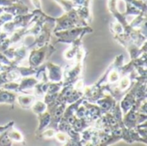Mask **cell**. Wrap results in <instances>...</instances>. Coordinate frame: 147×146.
Segmentation results:
<instances>
[{
	"label": "cell",
	"mask_w": 147,
	"mask_h": 146,
	"mask_svg": "<svg viewBox=\"0 0 147 146\" xmlns=\"http://www.w3.org/2000/svg\"><path fill=\"white\" fill-rule=\"evenodd\" d=\"M109 9L115 17V21H117L123 27L124 33L130 36L135 45L140 46L146 41V37L141 33V31L132 28L127 21V16L119 11L117 8V0H109Z\"/></svg>",
	"instance_id": "1"
},
{
	"label": "cell",
	"mask_w": 147,
	"mask_h": 146,
	"mask_svg": "<svg viewBox=\"0 0 147 146\" xmlns=\"http://www.w3.org/2000/svg\"><path fill=\"white\" fill-rule=\"evenodd\" d=\"M85 57V50L81 46L75 58V64L71 67H66L63 71V86L73 84L79 77L83 70V62Z\"/></svg>",
	"instance_id": "2"
},
{
	"label": "cell",
	"mask_w": 147,
	"mask_h": 146,
	"mask_svg": "<svg viewBox=\"0 0 147 146\" xmlns=\"http://www.w3.org/2000/svg\"><path fill=\"white\" fill-rule=\"evenodd\" d=\"M55 50L56 49L53 47V46L49 43L37 48L31 49V52L28 55L29 66L38 68L40 65H44V63L49 59Z\"/></svg>",
	"instance_id": "3"
},
{
	"label": "cell",
	"mask_w": 147,
	"mask_h": 146,
	"mask_svg": "<svg viewBox=\"0 0 147 146\" xmlns=\"http://www.w3.org/2000/svg\"><path fill=\"white\" fill-rule=\"evenodd\" d=\"M91 32H93V29L89 26H85V27H75L67 30L55 32L54 34L58 37L57 42L71 44L79 36L82 35L84 36L85 34L91 33Z\"/></svg>",
	"instance_id": "4"
},
{
	"label": "cell",
	"mask_w": 147,
	"mask_h": 146,
	"mask_svg": "<svg viewBox=\"0 0 147 146\" xmlns=\"http://www.w3.org/2000/svg\"><path fill=\"white\" fill-rule=\"evenodd\" d=\"M146 114L130 109L122 116V122L127 129H134L139 124L146 121Z\"/></svg>",
	"instance_id": "5"
},
{
	"label": "cell",
	"mask_w": 147,
	"mask_h": 146,
	"mask_svg": "<svg viewBox=\"0 0 147 146\" xmlns=\"http://www.w3.org/2000/svg\"><path fill=\"white\" fill-rule=\"evenodd\" d=\"M82 104L85 108V118L92 124L103 114L97 104L96 105L92 102H89L85 99L83 100Z\"/></svg>",
	"instance_id": "6"
},
{
	"label": "cell",
	"mask_w": 147,
	"mask_h": 146,
	"mask_svg": "<svg viewBox=\"0 0 147 146\" xmlns=\"http://www.w3.org/2000/svg\"><path fill=\"white\" fill-rule=\"evenodd\" d=\"M47 68V78L52 83H57L63 81V69L60 65H55L53 63H51L49 61H47L45 64Z\"/></svg>",
	"instance_id": "7"
},
{
	"label": "cell",
	"mask_w": 147,
	"mask_h": 146,
	"mask_svg": "<svg viewBox=\"0 0 147 146\" xmlns=\"http://www.w3.org/2000/svg\"><path fill=\"white\" fill-rule=\"evenodd\" d=\"M39 80L35 77H23L20 83H18V88L16 92H21L23 94H33V90Z\"/></svg>",
	"instance_id": "8"
},
{
	"label": "cell",
	"mask_w": 147,
	"mask_h": 146,
	"mask_svg": "<svg viewBox=\"0 0 147 146\" xmlns=\"http://www.w3.org/2000/svg\"><path fill=\"white\" fill-rule=\"evenodd\" d=\"M77 27L75 23L72 22V20L68 16V15L65 12L61 16L55 18V24L53 29V32H59L62 30H67L72 28Z\"/></svg>",
	"instance_id": "9"
},
{
	"label": "cell",
	"mask_w": 147,
	"mask_h": 146,
	"mask_svg": "<svg viewBox=\"0 0 147 146\" xmlns=\"http://www.w3.org/2000/svg\"><path fill=\"white\" fill-rule=\"evenodd\" d=\"M3 12L9 13L10 15H12L13 16L20 15H25V14H28L30 12L29 8L20 0L18 2L12 3L9 6L3 7Z\"/></svg>",
	"instance_id": "10"
},
{
	"label": "cell",
	"mask_w": 147,
	"mask_h": 146,
	"mask_svg": "<svg viewBox=\"0 0 147 146\" xmlns=\"http://www.w3.org/2000/svg\"><path fill=\"white\" fill-rule=\"evenodd\" d=\"M116 103H117V102L110 94H107V95L105 94L104 96H102L96 102V104L101 108L102 114L110 112L115 108Z\"/></svg>",
	"instance_id": "11"
},
{
	"label": "cell",
	"mask_w": 147,
	"mask_h": 146,
	"mask_svg": "<svg viewBox=\"0 0 147 146\" xmlns=\"http://www.w3.org/2000/svg\"><path fill=\"white\" fill-rule=\"evenodd\" d=\"M83 35L79 36L78 39H76L73 42H71V46H70L65 52H64V58L67 60H71L75 58L78 49L82 46V39Z\"/></svg>",
	"instance_id": "12"
},
{
	"label": "cell",
	"mask_w": 147,
	"mask_h": 146,
	"mask_svg": "<svg viewBox=\"0 0 147 146\" xmlns=\"http://www.w3.org/2000/svg\"><path fill=\"white\" fill-rule=\"evenodd\" d=\"M17 94L16 92H13L3 88H0V103L9 104L13 107L14 103L16 101Z\"/></svg>",
	"instance_id": "13"
},
{
	"label": "cell",
	"mask_w": 147,
	"mask_h": 146,
	"mask_svg": "<svg viewBox=\"0 0 147 146\" xmlns=\"http://www.w3.org/2000/svg\"><path fill=\"white\" fill-rule=\"evenodd\" d=\"M16 100L18 104L25 109H29L32 105L36 101V97L34 95L30 94H24L23 96H16Z\"/></svg>",
	"instance_id": "14"
},
{
	"label": "cell",
	"mask_w": 147,
	"mask_h": 146,
	"mask_svg": "<svg viewBox=\"0 0 147 146\" xmlns=\"http://www.w3.org/2000/svg\"><path fill=\"white\" fill-rule=\"evenodd\" d=\"M37 118L39 120V126H38L36 134L41 133L43 130H45L49 126V123H50V120H51V115H50V113L47 110L44 113H42L40 114H38Z\"/></svg>",
	"instance_id": "15"
},
{
	"label": "cell",
	"mask_w": 147,
	"mask_h": 146,
	"mask_svg": "<svg viewBox=\"0 0 147 146\" xmlns=\"http://www.w3.org/2000/svg\"><path fill=\"white\" fill-rule=\"evenodd\" d=\"M91 125L92 123H90L86 118H76V120L71 126V128L75 132H78L80 133L81 132H83L84 129L90 126Z\"/></svg>",
	"instance_id": "16"
},
{
	"label": "cell",
	"mask_w": 147,
	"mask_h": 146,
	"mask_svg": "<svg viewBox=\"0 0 147 146\" xmlns=\"http://www.w3.org/2000/svg\"><path fill=\"white\" fill-rule=\"evenodd\" d=\"M7 132H8V136L12 142H17V143L24 142V138H23V135L22 134V133L16 129H14L13 126L9 127L7 130Z\"/></svg>",
	"instance_id": "17"
},
{
	"label": "cell",
	"mask_w": 147,
	"mask_h": 146,
	"mask_svg": "<svg viewBox=\"0 0 147 146\" xmlns=\"http://www.w3.org/2000/svg\"><path fill=\"white\" fill-rule=\"evenodd\" d=\"M30 108H31V110L33 111L34 114L38 115V114H40L44 113L45 111H47V104L43 101H41V100L40 101H37L36 100Z\"/></svg>",
	"instance_id": "18"
},
{
	"label": "cell",
	"mask_w": 147,
	"mask_h": 146,
	"mask_svg": "<svg viewBox=\"0 0 147 146\" xmlns=\"http://www.w3.org/2000/svg\"><path fill=\"white\" fill-rule=\"evenodd\" d=\"M57 139L58 142H59L60 144H63V145H70V142H71V139H70V137L68 136L67 133H64V132H61V131H58L54 136Z\"/></svg>",
	"instance_id": "19"
},
{
	"label": "cell",
	"mask_w": 147,
	"mask_h": 146,
	"mask_svg": "<svg viewBox=\"0 0 147 146\" xmlns=\"http://www.w3.org/2000/svg\"><path fill=\"white\" fill-rule=\"evenodd\" d=\"M126 7H127L126 11H125V13H123L126 16L131 15H140V14H141V13H145V12H143L142 10H140V9H138L137 7L132 5V4H130V3H126Z\"/></svg>",
	"instance_id": "20"
},
{
	"label": "cell",
	"mask_w": 147,
	"mask_h": 146,
	"mask_svg": "<svg viewBox=\"0 0 147 146\" xmlns=\"http://www.w3.org/2000/svg\"><path fill=\"white\" fill-rule=\"evenodd\" d=\"M126 3H128L135 7H137L138 9H140V10H142L143 12L146 13L147 11V6H146V1L144 0H124Z\"/></svg>",
	"instance_id": "21"
},
{
	"label": "cell",
	"mask_w": 147,
	"mask_h": 146,
	"mask_svg": "<svg viewBox=\"0 0 147 146\" xmlns=\"http://www.w3.org/2000/svg\"><path fill=\"white\" fill-rule=\"evenodd\" d=\"M57 132L58 131L55 130V129H53V128L47 127L46 130H43L41 133H38V135H40L41 139H50V138L54 137Z\"/></svg>",
	"instance_id": "22"
},
{
	"label": "cell",
	"mask_w": 147,
	"mask_h": 146,
	"mask_svg": "<svg viewBox=\"0 0 147 146\" xmlns=\"http://www.w3.org/2000/svg\"><path fill=\"white\" fill-rule=\"evenodd\" d=\"M7 130L0 133V145H13V142L10 140V139L8 136Z\"/></svg>",
	"instance_id": "23"
},
{
	"label": "cell",
	"mask_w": 147,
	"mask_h": 146,
	"mask_svg": "<svg viewBox=\"0 0 147 146\" xmlns=\"http://www.w3.org/2000/svg\"><path fill=\"white\" fill-rule=\"evenodd\" d=\"M110 27H111L112 32H114V34H120L124 33L123 27H122L117 21L112 22V23L110 24Z\"/></svg>",
	"instance_id": "24"
},
{
	"label": "cell",
	"mask_w": 147,
	"mask_h": 146,
	"mask_svg": "<svg viewBox=\"0 0 147 146\" xmlns=\"http://www.w3.org/2000/svg\"><path fill=\"white\" fill-rule=\"evenodd\" d=\"M76 7H90L91 0H71Z\"/></svg>",
	"instance_id": "25"
},
{
	"label": "cell",
	"mask_w": 147,
	"mask_h": 146,
	"mask_svg": "<svg viewBox=\"0 0 147 146\" xmlns=\"http://www.w3.org/2000/svg\"><path fill=\"white\" fill-rule=\"evenodd\" d=\"M19 0H0V6L1 7H7L11 5L12 3L18 2Z\"/></svg>",
	"instance_id": "26"
},
{
	"label": "cell",
	"mask_w": 147,
	"mask_h": 146,
	"mask_svg": "<svg viewBox=\"0 0 147 146\" xmlns=\"http://www.w3.org/2000/svg\"><path fill=\"white\" fill-rule=\"evenodd\" d=\"M14 126V121H10V122H9L8 124H6V125H4V126H0V133H1L2 132H3V131L9 129V127H11V126Z\"/></svg>",
	"instance_id": "27"
},
{
	"label": "cell",
	"mask_w": 147,
	"mask_h": 146,
	"mask_svg": "<svg viewBox=\"0 0 147 146\" xmlns=\"http://www.w3.org/2000/svg\"><path fill=\"white\" fill-rule=\"evenodd\" d=\"M2 13H3V7L0 6V14H2Z\"/></svg>",
	"instance_id": "28"
},
{
	"label": "cell",
	"mask_w": 147,
	"mask_h": 146,
	"mask_svg": "<svg viewBox=\"0 0 147 146\" xmlns=\"http://www.w3.org/2000/svg\"><path fill=\"white\" fill-rule=\"evenodd\" d=\"M144 1H146V0H144Z\"/></svg>",
	"instance_id": "29"
}]
</instances>
